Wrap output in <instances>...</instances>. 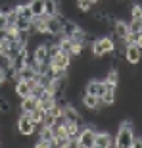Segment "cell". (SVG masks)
Instances as JSON below:
<instances>
[{
    "label": "cell",
    "instance_id": "cell-20",
    "mask_svg": "<svg viewBox=\"0 0 142 148\" xmlns=\"http://www.w3.org/2000/svg\"><path fill=\"white\" fill-rule=\"evenodd\" d=\"M137 46H138V48L142 50V31L138 33V38H137Z\"/></svg>",
    "mask_w": 142,
    "mask_h": 148
},
{
    "label": "cell",
    "instance_id": "cell-19",
    "mask_svg": "<svg viewBox=\"0 0 142 148\" xmlns=\"http://www.w3.org/2000/svg\"><path fill=\"white\" fill-rule=\"evenodd\" d=\"M4 81H8V75H6V69L0 66V85H2Z\"/></svg>",
    "mask_w": 142,
    "mask_h": 148
},
{
    "label": "cell",
    "instance_id": "cell-5",
    "mask_svg": "<svg viewBox=\"0 0 142 148\" xmlns=\"http://www.w3.org/2000/svg\"><path fill=\"white\" fill-rule=\"evenodd\" d=\"M50 64L54 67H58V69H66V71H69L71 64H73V56L69 54V52H63V50H60L58 54L50 60Z\"/></svg>",
    "mask_w": 142,
    "mask_h": 148
},
{
    "label": "cell",
    "instance_id": "cell-1",
    "mask_svg": "<svg viewBox=\"0 0 142 148\" xmlns=\"http://www.w3.org/2000/svg\"><path fill=\"white\" fill-rule=\"evenodd\" d=\"M134 123L132 121H121L119 127H117V133H115V146L119 148H131L134 143Z\"/></svg>",
    "mask_w": 142,
    "mask_h": 148
},
{
    "label": "cell",
    "instance_id": "cell-3",
    "mask_svg": "<svg viewBox=\"0 0 142 148\" xmlns=\"http://www.w3.org/2000/svg\"><path fill=\"white\" fill-rule=\"evenodd\" d=\"M94 138H96L94 127H83L81 133L77 135V146L79 148H94Z\"/></svg>",
    "mask_w": 142,
    "mask_h": 148
},
{
    "label": "cell",
    "instance_id": "cell-15",
    "mask_svg": "<svg viewBox=\"0 0 142 148\" xmlns=\"http://www.w3.org/2000/svg\"><path fill=\"white\" fill-rule=\"evenodd\" d=\"M60 12V4L56 0H44V16H54Z\"/></svg>",
    "mask_w": 142,
    "mask_h": 148
},
{
    "label": "cell",
    "instance_id": "cell-12",
    "mask_svg": "<svg viewBox=\"0 0 142 148\" xmlns=\"http://www.w3.org/2000/svg\"><path fill=\"white\" fill-rule=\"evenodd\" d=\"M37 75H38V73H37V69H35V67L25 66V67H21V69L16 73V79H21V81H31V79H35Z\"/></svg>",
    "mask_w": 142,
    "mask_h": 148
},
{
    "label": "cell",
    "instance_id": "cell-10",
    "mask_svg": "<svg viewBox=\"0 0 142 148\" xmlns=\"http://www.w3.org/2000/svg\"><path fill=\"white\" fill-rule=\"evenodd\" d=\"M38 108V98L37 96H27V98H21V102H19V112L21 114H31V112H35Z\"/></svg>",
    "mask_w": 142,
    "mask_h": 148
},
{
    "label": "cell",
    "instance_id": "cell-9",
    "mask_svg": "<svg viewBox=\"0 0 142 148\" xmlns=\"http://www.w3.org/2000/svg\"><path fill=\"white\" fill-rule=\"evenodd\" d=\"M31 81H33V79H31ZM31 81H21V79H16V85H14V94H16L19 100L31 96V90H33Z\"/></svg>",
    "mask_w": 142,
    "mask_h": 148
},
{
    "label": "cell",
    "instance_id": "cell-11",
    "mask_svg": "<svg viewBox=\"0 0 142 148\" xmlns=\"http://www.w3.org/2000/svg\"><path fill=\"white\" fill-rule=\"evenodd\" d=\"M46 21H48V16H35L33 17V33H38V35L46 33Z\"/></svg>",
    "mask_w": 142,
    "mask_h": 148
},
{
    "label": "cell",
    "instance_id": "cell-2",
    "mask_svg": "<svg viewBox=\"0 0 142 148\" xmlns=\"http://www.w3.org/2000/svg\"><path fill=\"white\" fill-rule=\"evenodd\" d=\"M16 129H17V135H21V137H33L35 131H37V125L33 123L29 114H21L16 121Z\"/></svg>",
    "mask_w": 142,
    "mask_h": 148
},
{
    "label": "cell",
    "instance_id": "cell-21",
    "mask_svg": "<svg viewBox=\"0 0 142 148\" xmlns=\"http://www.w3.org/2000/svg\"><path fill=\"white\" fill-rule=\"evenodd\" d=\"M0 143H2V135H0Z\"/></svg>",
    "mask_w": 142,
    "mask_h": 148
},
{
    "label": "cell",
    "instance_id": "cell-16",
    "mask_svg": "<svg viewBox=\"0 0 142 148\" xmlns=\"http://www.w3.org/2000/svg\"><path fill=\"white\" fill-rule=\"evenodd\" d=\"M29 6H31V12L35 16H44V0H29Z\"/></svg>",
    "mask_w": 142,
    "mask_h": 148
},
{
    "label": "cell",
    "instance_id": "cell-14",
    "mask_svg": "<svg viewBox=\"0 0 142 148\" xmlns=\"http://www.w3.org/2000/svg\"><path fill=\"white\" fill-rule=\"evenodd\" d=\"M129 16H131V19H134V21H142V4L131 2V6H129Z\"/></svg>",
    "mask_w": 142,
    "mask_h": 148
},
{
    "label": "cell",
    "instance_id": "cell-8",
    "mask_svg": "<svg viewBox=\"0 0 142 148\" xmlns=\"http://www.w3.org/2000/svg\"><path fill=\"white\" fill-rule=\"evenodd\" d=\"M115 146V137L109 135V131H96L94 138V148H109Z\"/></svg>",
    "mask_w": 142,
    "mask_h": 148
},
{
    "label": "cell",
    "instance_id": "cell-7",
    "mask_svg": "<svg viewBox=\"0 0 142 148\" xmlns=\"http://www.w3.org/2000/svg\"><path fill=\"white\" fill-rule=\"evenodd\" d=\"M123 58H125V62L129 64V66H137L138 62L142 60V50L138 48L137 44H127Z\"/></svg>",
    "mask_w": 142,
    "mask_h": 148
},
{
    "label": "cell",
    "instance_id": "cell-17",
    "mask_svg": "<svg viewBox=\"0 0 142 148\" xmlns=\"http://www.w3.org/2000/svg\"><path fill=\"white\" fill-rule=\"evenodd\" d=\"M31 119H33L35 125H42V119H44V115H46V112L42 110V108H37L35 112H31Z\"/></svg>",
    "mask_w": 142,
    "mask_h": 148
},
{
    "label": "cell",
    "instance_id": "cell-6",
    "mask_svg": "<svg viewBox=\"0 0 142 148\" xmlns=\"http://www.w3.org/2000/svg\"><path fill=\"white\" fill-rule=\"evenodd\" d=\"M85 92L94 94V96H102V94L106 92V81L104 79H98V77L87 81L85 83Z\"/></svg>",
    "mask_w": 142,
    "mask_h": 148
},
{
    "label": "cell",
    "instance_id": "cell-13",
    "mask_svg": "<svg viewBox=\"0 0 142 148\" xmlns=\"http://www.w3.org/2000/svg\"><path fill=\"white\" fill-rule=\"evenodd\" d=\"M63 127H66V135L73 140V138H77V135L81 133V129H83V125H79V123H75V121H67L66 119V123H63Z\"/></svg>",
    "mask_w": 142,
    "mask_h": 148
},
{
    "label": "cell",
    "instance_id": "cell-4",
    "mask_svg": "<svg viewBox=\"0 0 142 148\" xmlns=\"http://www.w3.org/2000/svg\"><path fill=\"white\" fill-rule=\"evenodd\" d=\"M111 37L113 38H121V40H125L127 35L131 33V29H129V21L125 19H121V17H115L113 19V25H111Z\"/></svg>",
    "mask_w": 142,
    "mask_h": 148
},
{
    "label": "cell",
    "instance_id": "cell-18",
    "mask_svg": "<svg viewBox=\"0 0 142 148\" xmlns=\"http://www.w3.org/2000/svg\"><path fill=\"white\" fill-rule=\"evenodd\" d=\"M8 27V12L0 10V29H6Z\"/></svg>",
    "mask_w": 142,
    "mask_h": 148
}]
</instances>
